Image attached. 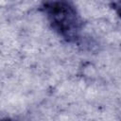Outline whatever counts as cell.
Returning a JSON list of instances; mask_svg holds the SVG:
<instances>
[{
    "instance_id": "6da1fadb",
    "label": "cell",
    "mask_w": 121,
    "mask_h": 121,
    "mask_svg": "<svg viewBox=\"0 0 121 121\" xmlns=\"http://www.w3.org/2000/svg\"><path fill=\"white\" fill-rule=\"evenodd\" d=\"M39 10L49 27L62 41L68 43L80 41L84 23L74 0H43Z\"/></svg>"
},
{
    "instance_id": "7a4b0ae2",
    "label": "cell",
    "mask_w": 121,
    "mask_h": 121,
    "mask_svg": "<svg viewBox=\"0 0 121 121\" xmlns=\"http://www.w3.org/2000/svg\"><path fill=\"white\" fill-rule=\"evenodd\" d=\"M108 4L112 11L121 18V0H108Z\"/></svg>"
}]
</instances>
